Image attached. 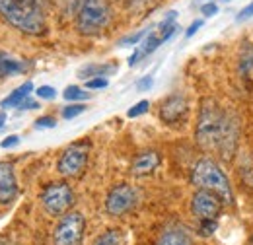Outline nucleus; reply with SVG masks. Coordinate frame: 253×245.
Wrapping results in <instances>:
<instances>
[{
	"mask_svg": "<svg viewBox=\"0 0 253 245\" xmlns=\"http://www.w3.org/2000/svg\"><path fill=\"white\" fill-rule=\"evenodd\" d=\"M24 68H26V66H24L20 61L12 59V57L6 55V53H0V80L6 78V76L18 74V72H22Z\"/></svg>",
	"mask_w": 253,
	"mask_h": 245,
	"instance_id": "nucleus-16",
	"label": "nucleus"
},
{
	"mask_svg": "<svg viewBox=\"0 0 253 245\" xmlns=\"http://www.w3.org/2000/svg\"><path fill=\"white\" fill-rule=\"evenodd\" d=\"M18 136L16 134H12V136H6L4 140H2V148H12V146H16L18 144Z\"/></svg>",
	"mask_w": 253,
	"mask_h": 245,
	"instance_id": "nucleus-32",
	"label": "nucleus"
},
{
	"mask_svg": "<svg viewBox=\"0 0 253 245\" xmlns=\"http://www.w3.org/2000/svg\"><path fill=\"white\" fill-rule=\"evenodd\" d=\"M195 138L203 150L220 154L222 160H232L238 148L240 121L232 111L222 109L212 97H207L201 103Z\"/></svg>",
	"mask_w": 253,
	"mask_h": 245,
	"instance_id": "nucleus-1",
	"label": "nucleus"
},
{
	"mask_svg": "<svg viewBox=\"0 0 253 245\" xmlns=\"http://www.w3.org/2000/svg\"><path fill=\"white\" fill-rule=\"evenodd\" d=\"M250 18H253V2H250V4L238 14V22H244V20H250Z\"/></svg>",
	"mask_w": 253,
	"mask_h": 245,
	"instance_id": "nucleus-30",
	"label": "nucleus"
},
{
	"mask_svg": "<svg viewBox=\"0 0 253 245\" xmlns=\"http://www.w3.org/2000/svg\"><path fill=\"white\" fill-rule=\"evenodd\" d=\"M158 245H191V240L181 230H169L160 238Z\"/></svg>",
	"mask_w": 253,
	"mask_h": 245,
	"instance_id": "nucleus-17",
	"label": "nucleus"
},
{
	"mask_svg": "<svg viewBox=\"0 0 253 245\" xmlns=\"http://www.w3.org/2000/svg\"><path fill=\"white\" fill-rule=\"evenodd\" d=\"M142 37H146V31H138V33H132V35H126V37H123L121 41H119V45L121 47H125V45H136Z\"/></svg>",
	"mask_w": 253,
	"mask_h": 245,
	"instance_id": "nucleus-23",
	"label": "nucleus"
},
{
	"mask_svg": "<svg viewBox=\"0 0 253 245\" xmlns=\"http://www.w3.org/2000/svg\"><path fill=\"white\" fill-rule=\"evenodd\" d=\"M160 165V156L156 152H142L138 154L132 162V175H148Z\"/></svg>",
	"mask_w": 253,
	"mask_h": 245,
	"instance_id": "nucleus-12",
	"label": "nucleus"
},
{
	"mask_svg": "<svg viewBox=\"0 0 253 245\" xmlns=\"http://www.w3.org/2000/svg\"><path fill=\"white\" fill-rule=\"evenodd\" d=\"M18 195V183L14 175V167L8 162H0V203L8 204Z\"/></svg>",
	"mask_w": 253,
	"mask_h": 245,
	"instance_id": "nucleus-11",
	"label": "nucleus"
},
{
	"mask_svg": "<svg viewBox=\"0 0 253 245\" xmlns=\"http://www.w3.org/2000/svg\"><path fill=\"white\" fill-rule=\"evenodd\" d=\"M222 2H230V0H222Z\"/></svg>",
	"mask_w": 253,
	"mask_h": 245,
	"instance_id": "nucleus-36",
	"label": "nucleus"
},
{
	"mask_svg": "<svg viewBox=\"0 0 253 245\" xmlns=\"http://www.w3.org/2000/svg\"><path fill=\"white\" fill-rule=\"evenodd\" d=\"M94 245H123L121 234L115 232V230H109V232H105L103 236H99V238L95 240Z\"/></svg>",
	"mask_w": 253,
	"mask_h": 245,
	"instance_id": "nucleus-19",
	"label": "nucleus"
},
{
	"mask_svg": "<svg viewBox=\"0 0 253 245\" xmlns=\"http://www.w3.org/2000/svg\"><path fill=\"white\" fill-rule=\"evenodd\" d=\"M201 28H203V20H195L189 28H187V31H185V37H193Z\"/></svg>",
	"mask_w": 253,
	"mask_h": 245,
	"instance_id": "nucleus-31",
	"label": "nucleus"
},
{
	"mask_svg": "<svg viewBox=\"0 0 253 245\" xmlns=\"http://www.w3.org/2000/svg\"><path fill=\"white\" fill-rule=\"evenodd\" d=\"M55 124H57L55 117H49V115H47V117H41V119L35 121V126H37V128H53Z\"/></svg>",
	"mask_w": 253,
	"mask_h": 245,
	"instance_id": "nucleus-27",
	"label": "nucleus"
},
{
	"mask_svg": "<svg viewBox=\"0 0 253 245\" xmlns=\"http://www.w3.org/2000/svg\"><path fill=\"white\" fill-rule=\"evenodd\" d=\"M191 181L199 189H209V191L220 195L226 204L234 203V193H232V185H230L228 175L211 158H203L195 163V167L191 171Z\"/></svg>",
	"mask_w": 253,
	"mask_h": 245,
	"instance_id": "nucleus-3",
	"label": "nucleus"
},
{
	"mask_svg": "<svg viewBox=\"0 0 253 245\" xmlns=\"http://www.w3.org/2000/svg\"><path fill=\"white\" fill-rule=\"evenodd\" d=\"M201 14H203L205 18H212V16L218 14V6H216L214 2H205V4L201 6Z\"/></svg>",
	"mask_w": 253,
	"mask_h": 245,
	"instance_id": "nucleus-25",
	"label": "nucleus"
},
{
	"mask_svg": "<svg viewBox=\"0 0 253 245\" xmlns=\"http://www.w3.org/2000/svg\"><path fill=\"white\" fill-rule=\"evenodd\" d=\"M148 107H150V103L146 101V99H142V101H138V103H134L130 109H128V117H138V115H142V113H146L148 111Z\"/></svg>",
	"mask_w": 253,
	"mask_h": 245,
	"instance_id": "nucleus-22",
	"label": "nucleus"
},
{
	"mask_svg": "<svg viewBox=\"0 0 253 245\" xmlns=\"http://www.w3.org/2000/svg\"><path fill=\"white\" fill-rule=\"evenodd\" d=\"M0 14L16 30L37 35L45 31V16L39 0H0Z\"/></svg>",
	"mask_w": 253,
	"mask_h": 245,
	"instance_id": "nucleus-2",
	"label": "nucleus"
},
{
	"mask_svg": "<svg viewBox=\"0 0 253 245\" xmlns=\"http://www.w3.org/2000/svg\"><path fill=\"white\" fill-rule=\"evenodd\" d=\"M222 197L209 191V189H199L193 199H191V210L201 222L203 220H216L222 212Z\"/></svg>",
	"mask_w": 253,
	"mask_h": 245,
	"instance_id": "nucleus-8",
	"label": "nucleus"
},
{
	"mask_svg": "<svg viewBox=\"0 0 253 245\" xmlns=\"http://www.w3.org/2000/svg\"><path fill=\"white\" fill-rule=\"evenodd\" d=\"M107 78H90V80H86V88L88 90H103V88H107Z\"/></svg>",
	"mask_w": 253,
	"mask_h": 245,
	"instance_id": "nucleus-24",
	"label": "nucleus"
},
{
	"mask_svg": "<svg viewBox=\"0 0 253 245\" xmlns=\"http://www.w3.org/2000/svg\"><path fill=\"white\" fill-rule=\"evenodd\" d=\"M187 113H189V103L181 93H171L160 105V119L171 126L185 121Z\"/></svg>",
	"mask_w": 253,
	"mask_h": 245,
	"instance_id": "nucleus-10",
	"label": "nucleus"
},
{
	"mask_svg": "<svg viewBox=\"0 0 253 245\" xmlns=\"http://www.w3.org/2000/svg\"><path fill=\"white\" fill-rule=\"evenodd\" d=\"M84 111H86V105H82V103H72V105H68V107L63 109V117L64 119H74V117L82 115Z\"/></svg>",
	"mask_w": 253,
	"mask_h": 245,
	"instance_id": "nucleus-21",
	"label": "nucleus"
},
{
	"mask_svg": "<svg viewBox=\"0 0 253 245\" xmlns=\"http://www.w3.org/2000/svg\"><path fill=\"white\" fill-rule=\"evenodd\" d=\"M63 95L66 101H78V99H88L90 97V93H86L82 88H78V86H68L64 90Z\"/></svg>",
	"mask_w": 253,
	"mask_h": 245,
	"instance_id": "nucleus-20",
	"label": "nucleus"
},
{
	"mask_svg": "<svg viewBox=\"0 0 253 245\" xmlns=\"http://www.w3.org/2000/svg\"><path fill=\"white\" fill-rule=\"evenodd\" d=\"M41 204L51 216H64L74 204V193L66 183H53L45 187L41 195Z\"/></svg>",
	"mask_w": 253,
	"mask_h": 245,
	"instance_id": "nucleus-5",
	"label": "nucleus"
},
{
	"mask_svg": "<svg viewBox=\"0 0 253 245\" xmlns=\"http://www.w3.org/2000/svg\"><path fill=\"white\" fill-rule=\"evenodd\" d=\"M39 105H37V101H33L30 97H26L22 103H20V109H37Z\"/></svg>",
	"mask_w": 253,
	"mask_h": 245,
	"instance_id": "nucleus-34",
	"label": "nucleus"
},
{
	"mask_svg": "<svg viewBox=\"0 0 253 245\" xmlns=\"http://www.w3.org/2000/svg\"><path fill=\"white\" fill-rule=\"evenodd\" d=\"M136 88H138L140 92H142V90H150V88H152V78H150V76L142 78V80H140V82L136 84Z\"/></svg>",
	"mask_w": 253,
	"mask_h": 245,
	"instance_id": "nucleus-33",
	"label": "nucleus"
},
{
	"mask_svg": "<svg viewBox=\"0 0 253 245\" xmlns=\"http://www.w3.org/2000/svg\"><path fill=\"white\" fill-rule=\"evenodd\" d=\"M253 68V43L246 41L240 49V59H238V70L240 76H248L250 70Z\"/></svg>",
	"mask_w": 253,
	"mask_h": 245,
	"instance_id": "nucleus-15",
	"label": "nucleus"
},
{
	"mask_svg": "<svg viewBox=\"0 0 253 245\" xmlns=\"http://www.w3.org/2000/svg\"><path fill=\"white\" fill-rule=\"evenodd\" d=\"M207 2H212V0H207Z\"/></svg>",
	"mask_w": 253,
	"mask_h": 245,
	"instance_id": "nucleus-37",
	"label": "nucleus"
},
{
	"mask_svg": "<svg viewBox=\"0 0 253 245\" xmlns=\"http://www.w3.org/2000/svg\"><path fill=\"white\" fill-rule=\"evenodd\" d=\"M32 90H33V84L32 82H26V84H22L20 88H16L6 99H2L0 105H2L4 109H6V107H20V103H22L26 97H30Z\"/></svg>",
	"mask_w": 253,
	"mask_h": 245,
	"instance_id": "nucleus-13",
	"label": "nucleus"
},
{
	"mask_svg": "<svg viewBox=\"0 0 253 245\" xmlns=\"http://www.w3.org/2000/svg\"><path fill=\"white\" fill-rule=\"evenodd\" d=\"M160 45H162V39H160L158 33H148L146 39H144V43H142V47H140L142 57H148L150 53H154Z\"/></svg>",
	"mask_w": 253,
	"mask_h": 245,
	"instance_id": "nucleus-18",
	"label": "nucleus"
},
{
	"mask_svg": "<svg viewBox=\"0 0 253 245\" xmlns=\"http://www.w3.org/2000/svg\"><path fill=\"white\" fill-rule=\"evenodd\" d=\"M57 95L55 92V88H51V86H41V88H37V97H41V99H53Z\"/></svg>",
	"mask_w": 253,
	"mask_h": 245,
	"instance_id": "nucleus-26",
	"label": "nucleus"
},
{
	"mask_svg": "<svg viewBox=\"0 0 253 245\" xmlns=\"http://www.w3.org/2000/svg\"><path fill=\"white\" fill-rule=\"evenodd\" d=\"M111 24L109 0H78L76 30L82 35H97Z\"/></svg>",
	"mask_w": 253,
	"mask_h": 245,
	"instance_id": "nucleus-4",
	"label": "nucleus"
},
{
	"mask_svg": "<svg viewBox=\"0 0 253 245\" xmlns=\"http://www.w3.org/2000/svg\"><path fill=\"white\" fill-rule=\"evenodd\" d=\"M136 201H138V195H136L134 187L126 183L115 185L105 199V210L111 216H123L130 208H134Z\"/></svg>",
	"mask_w": 253,
	"mask_h": 245,
	"instance_id": "nucleus-9",
	"label": "nucleus"
},
{
	"mask_svg": "<svg viewBox=\"0 0 253 245\" xmlns=\"http://www.w3.org/2000/svg\"><path fill=\"white\" fill-rule=\"evenodd\" d=\"M88 144L84 142H76V144H70L59 158V163H57V171L63 175V177H78L86 163H88Z\"/></svg>",
	"mask_w": 253,
	"mask_h": 245,
	"instance_id": "nucleus-7",
	"label": "nucleus"
},
{
	"mask_svg": "<svg viewBox=\"0 0 253 245\" xmlns=\"http://www.w3.org/2000/svg\"><path fill=\"white\" fill-rule=\"evenodd\" d=\"M86 220L80 212H66L55 228L53 245H80L84 238Z\"/></svg>",
	"mask_w": 253,
	"mask_h": 245,
	"instance_id": "nucleus-6",
	"label": "nucleus"
},
{
	"mask_svg": "<svg viewBox=\"0 0 253 245\" xmlns=\"http://www.w3.org/2000/svg\"><path fill=\"white\" fill-rule=\"evenodd\" d=\"M4 122H6V115H4V113H0V126H2Z\"/></svg>",
	"mask_w": 253,
	"mask_h": 245,
	"instance_id": "nucleus-35",
	"label": "nucleus"
},
{
	"mask_svg": "<svg viewBox=\"0 0 253 245\" xmlns=\"http://www.w3.org/2000/svg\"><path fill=\"white\" fill-rule=\"evenodd\" d=\"M201 224H203V228H201V234L203 236H211L216 230V220H203Z\"/></svg>",
	"mask_w": 253,
	"mask_h": 245,
	"instance_id": "nucleus-28",
	"label": "nucleus"
},
{
	"mask_svg": "<svg viewBox=\"0 0 253 245\" xmlns=\"http://www.w3.org/2000/svg\"><path fill=\"white\" fill-rule=\"evenodd\" d=\"M115 70H117V66H113V64H88L78 70V76L88 78V80L90 78H105L107 74H111Z\"/></svg>",
	"mask_w": 253,
	"mask_h": 245,
	"instance_id": "nucleus-14",
	"label": "nucleus"
},
{
	"mask_svg": "<svg viewBox=\"0 0 253 245\" xmlns=\"http://www.w3.org/2000/svg\"><path fill=\"white\" fill-rule=\"evenodd\" d=\"M175 18H177V12H175V10H169V12L166 14V18H164V22L160 24V30H164V28H169V26H173V22H175Z\"/></svg>",
	"mask_w": 253,
	"mask_h": 245,
	"instance_id": "nucleus-29",
	"label": "nucleus"
}]
</instances>
